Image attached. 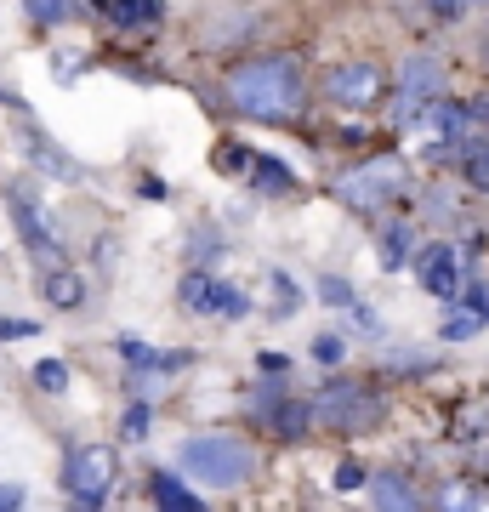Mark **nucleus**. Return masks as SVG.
I'll return each instance as SVG.
<instances>
[{
    "instance_id": "nucleus-1",
    "label": "nucleus",
    "mask_w": 489,
    "mask_h": 512,
    "mask_svg": "<svg viewBox=\"0 0 489 512\" xmlns=\"http://www.w3.org/2000/svg\"><path fill=\"white\" fill-rule=\"evenodd\" d=\"M319 97V80H308L302 57L290 52H251L222 69V103L239 120L256 126H302Z\"/></svg>"
},
{
    "instance_id": "nucleus-2",
    "label": "nucleus",
    "mask_w": 489,
    "mask_h": 512,
    "mask_svg": "<svg viewBox=\"0 0 489 512\" xmlns=\"http://www.w3.org/2000/svg\"><path fill=\"white\" fill-rule=\"evenodd\" d=\"M177 467H182V478H194L200 490H239L245 478H256L262 456H256V444L239 439V433H194V439H182Z\"/></svg>"
},
{
    "instance_id": "nucleus-3",
    "label": "nucleus",
    "mask_w": 489,
    "mask_h": 512,
    "mask_svg": "<svg viewBox=\"0 0 489 512\" xmlns=\"http://www.w3.org/2000/svg\"><path fill=\"white\" fill-rule=\"evenodd\" d=\"M319 103L336 114H376L393 103V69L376 57H347L319 74Z\"/></svg>"
},
{
    "instance_id": "nucleus-4",
    "label": "nucleus",
    "mask_w": 489,
    "mask_h": 512,
    "mask_svg": "<svg viewBox=\"0 0 489 512\" xmlns=\"http://www.w3.org/2000/svg\"><path fill=\"white\" fill-rule=\"evenodd\" d=\"M313 416L319 427L342 433V439H359V433H376L387 421V393H376L370 382H353V376H330L319 393H313Z\"/></svg>"
},
{
    "instance_id": "nucleus-5",
    "label": "nucleus",
    "mask_w": 489,
    "mask_h": 512,
    "mask_svg": "<svg viewBox=\"0 0 489 512\" xmlns=\"http://www.w3.org/2000/svg\"><path fill=\"white\" fill-rule=\"evenodd\" d=\"M444 92H450V63H444V52L438 46H410L399 57V69H393V103L387 109H393V120H416Z\"/></svg>"
},
{
    "instance_id": "nucleus-6",
    "label": "nucleus",
    "mask_w": 489,
    "mask_h": 512,
    "mask_svg": "<svg viewBox=\"0 0 489 512\" xmlns=\"http://www.w3.org/2000/svg\"><path fill=\"white\" fill-rule=\"evenodd\" d=\"M404 183H410V171H404V160H393V154H370L364 165H347V171H336V183H330V194L342 205H353V211H387V205L404 194Z\"/></svg>"
},
{
    "instance_id": "nucleus-7",
    "label": "nucleus",
    "mask_w": 489,
    "mask_h": 512,
    "mask_svg": "<svg viewBox=\"0 0 489 512\" xmlns=\"http://www.w3.org/2000/svg\"><path fill=\"white\" fill-rule=\"evenodd\" d=\"M114 478H120V450H114V444H80V450L63 461V495H69V512H103Z\"/></svg>"
},
{
    "instance_id": "nucleus-8",
    "label": "nucleus",
    "mask_w": 489,
    "mask_h": 512,
    "mask_svg": "<svg viewBox=\"0 0 489 512\" xmlns=\"http://www.w3.org/2000/svg\"><path fill=\"white\" fill-rule=\"evenodd\" d=\"M0 200H6L12 222H18V239L29 245V256H35V262H46V274H52V268H63V239H57L52 217L40 211L35 194H29L23 183H6V188H0Z\"/></svg>"
},
{
    "instance_id": "nucleus-9",
    "label": "nucleus",
    "mask_w": 489,
    "mask_h": 512,
    "mask_svg": "<svg viewBox=\"0 0 489 512\" xmlns=\"http://www.w3.org/2000/svg\"><path fill=\"white\" fill-rule=\"evenodd\" d=\"M416 285H421L427 296H444V302H455V296L467 291V262H461V245H450V239L421 245V251H416Z\"/></svg>"
},
{
    "instance_id": "nucleus-10",
    "label": "nucleus",
    "mask_w": 489,
    "mask_h": 512,
    "mask_svg": "<svg viewBox=\"0 0 489 512\" xmlns=\"http://www.w3.org/2000/svg\"><path fill=\"white\" fill-rule=\"evenodd\" d=\"M182 302H188L194 313H205V319H211V313H217V319H245V313H251V296L234 291L228 279L205 274V268L182 279Z\"/></svg>"
},
{
    "instance_id": "nucleus-11",
    "label": "nucleus",
    "mask_w": 489,
    "mask_h": 512,
    "mask_svg": "<svg viewBox=\"0 0 489 512\" xmlns=\"http://www.w3.org/2000/svg\"><path fill=\"white\" fill-rule=\"evenodd\" d=\"M370 507L376 512H427V495H421V484L410 473L381 467V473H370Z\"/></svg>"
},
{
    "instance_id": "nucleus-12",
    "label": "nucleus",
    "mask_w": 489,
    "mask_h": 512,
    "mask_svg": "<svg viewBox=\"0 0 489 512\" xmlns=\"http://www.w3.org/2000/svg\"><path fill=\"white\" fill-rule=\"evenodd\" d=\"M433 512H489V478L484 473H455L433 490Z\"/></svg>"
},
{
    "instance_id": "nucleus-13",
    "label": "nucleus",
    "mask_w": 489,
    "mask_h": 512,
    "mask_svg": "<svg viewBox=\"0 0 489 512\" xmlns=\"http://www.w3.org/2000/svg\"><path fill=\"white\" fill-rule=\"evenodd\" d=\"M91 12L109 29H154L165 18V0H91Z\"/></svg>"
},
{
    "instance_id": "nucleus-14",
    "label": "nucleus",
    "mask_w": 489,
    "mask_h": 512,
    "mask_svg": "<svg viewBox=\"0 0 489 512\" xmlns=\"http://www.w3.org/2000/svg\"><path fill=\"white\" fill-rule=\"evenodd\" d=\"M256 421L268 427L273 439H302L319 416H313V399H273L268 410H256Z\"/></svg>"
},
{
    "instance_id": "nucleus-15",
    "label": "nucleus",
    "mask_w": 489,
    "mask_h": 512,
    "mask_svg": "<svg viewBox=\"0 0 489 512\" xmlns=\"http://www.w3.org/2000/svg\"><path fill=\"white\" fill-rule=\"evenodd\" d=\"M23 148H29V154H35V160L52 171V177H69V183H80V165H74L63 148H52V137H46V131L29 120V114H23Z\"/></svg>"
},
{
    "instance_id": "nucleus-16",
    "label": "nucleus",
    "mask_w": 489,
    "mask_h": 512,
    "mask_svg": "<svg viewBox=\"0 0 489 512\" xmlns=\"http://www.w3.org/2000/svg\"><path fill=\"white\" fill-rule=\"evenodd\" d=\"M148 495H154V512H211L177 473H154L148 478Z\"/></svg>"
},
{
    "instance_id": "nucleus-17",
    "label": "nucleus",
    "mask_w": 489,
    "mask_h": 512,
    "mask_svg": "<svg viewBox=\"0 0 489 512\" xmlns=\"http://www.w3.org/2000/svg\"><path fill=\"white\" fill-rule=\"evenodd\" d=\"M455 160H461V177H467V188L489 194V131H472Z\"/></svg>"
},
{
    "instance_id": "nucleus-18",
    "label": "nucleus",
    "mask_w": 489,
    "mask_h": 512,
    "mask_svg": "<svg viewBox=\"0 0 489 512\" xmlns=\"http://www.w3.org/2000/svg\"><path fill=\"white\" fill-rule=\"evenodd\" d=\"M40 291H46V302H52V308H80V302H86V279L63 262V268H52V274H46V285H40Z\"/></svg>"
},
{
    "instance_id": "nucleus-19",
    "label": "nucleus",
    "mask_w": 489,
    "mask_h": 512,
    "mask_svg": "<svg viewBox=\"0 0 489 512\" xmlns=\"http://www.w3.org/2000/svg\"><path fill=\"white\" fill-rule=\"evenodd\" d=\"M251 183L262 194H296V171L285 160H273V154H256L251 160Z\"/></svg>"
},
{
    "instance_id": "nucleus-20",
    "label": "nucleus",
    "mask_w": 489,
    "mask_h": 512,
    "mask_svg": "<svg viewBox=\"0 0 489 512\" xmlns=\"http://www.w3.org/2000/svg\"><path fill=\"white\" fill-rule=\"evenodd\" d=\"M23 12H29L40 29H57V23L80 18V0H23Z\"/></svg>"
},
{
    "instance_id": "nucleus-21",
    "label": "nucleus",
    "mask_w": 489,
    "mask_h": 512,
    "mask_svg": "<svg viewBox=\"0 0 489 512\" xmlns=\"http://www.w3.org/2000/svg\"><path fill=\"white\" fill-rule=\"evenodd\" d=\"M478 330H484V313H472V308H455L450 319L438 325V336H444V342H467V336H478Z\"/></svg>"
},
{
    "instance_id": "nucleus-22",
    "label": "nucleus",
    "mask_w": 489,
    "mask_h": 512,
    "mask_svg": "<svg viewBox=\"0 0 489 512\" xmlns=\"http://www.w3.org/2000/svg\"><path fill=\"white\" fill-rule=\"evenodd\" d=\"M273 279V319H290V313H296V308H302V291H296V279H290V274H268Z\"/></svg>"
},
{
    "instance_id": "nucleus-23",
    "label": "nucleus",
    "mask_w": 489,
    "mask_h": 512,
    "mask_svg": "<svg viewBox=\"0 0 489 512\" xmlns=\"http://www.w3.org/2000/svg\"><path fill=\"white\" fill-rule=\"evenodd\" d=\"M404 256H410V222H387V239H381V262H387V268H399Z\"/></svg>"
},
{
    "instance_id": "nucleus-24",
    "label": "nucleus",
    "mask_w": 489,
    "mask_h": 512,
    "mask_svg": "<svg viewBox=\"0 0 489 512\" xmlns=\"http://www.w3.org/2000/svg\"><path fill=\"white\" fill-rule=\"evenodd\" d=\"M35 387H40V393H63V387H69V365H63V359H40V365H35Z\"/></svg>"
},
{
    "instance_id": "nucleus-25",
    "label": "nucleus",
    "mask_w": 489,
    "mask_h": 512,
    "mask_svg": "<svg viewBox=\"0 0 489 512\" xmlns=\"http://www.w3.org/2000/svg\"><path fill=\"white\" fill-rule=\"evenodd\" d=\"M313 359H319V365H330V370H336V365H342V359H347V342H342V336H330V330H325V336H313Z\"/></svg>"
},
{
    "instance_id": "nucleus-26",
    "label": "nucleus",
    "mask_w": 489,
    "mask_h": 512,
    "mask_svg": "<svg viewBox=\"0 0 489 512\" xmlns=\"http://www.w3.org/2000/svg\"><path fill=\"white\" fill-rule=\"evenodd\" d=\"M319 296H325L330 308H353V285H347V279H336V274L319 279Z\"/></svg>"
},
{
    "instance_id": "nucleus-27",
    "label": "nucleus",
    "mask_w": 489,
    "mask_h": 512,
    "mask_svg": "<svg viewBox=\"0 0 489 512\" xmlns=\"http://www.w3.org/2000/svg\"><path fill=\"white\" fill-rule=\"evenodd\" d=\"M467 6H472V0H427V12H433L438 23H455L461 12H467Z\"/></svg>"
},
{
    "instance_id": "nucleus-28",
    "label": "nucleus",
    "mask_w": 489,
    "mask_h": 512,
    "mask_svg": "<svg viewBox=\"0 0 489 512\" xmlns=\"http://www.w3.org/2000/svg\"><path fill=\"white\" fill-rule=\"evenodd\" d=\"M359 484H370L364 467H359V461H342V467H336V490H359Z\"/></svg>"
},
{
    "instance_id": "nucleus-29",
    "label": "nucleus",
    "mask_w": 489,
    "mask_h": 512,
    "mask_svg": "<svg viewBox=\"0 0 489 512\" xmlns=\"http://www.w3.org/2000/svg\"><path fill=\"white\" fill-rule=\"evenodd\" d=\"M148 433V404H131L126 410V439H143Z\"/></svg>"
},
{
    "instance_id": "nucleus-30",
    "label": "nucleus",
    "mask_w": 489,
    "mask_h": 512,
    "mask_svg": "<svg viewBox=\"0 0 489 512\" xmlns=\"http://www.w3.org/2000/svg\"><path fill=\"white\" fill-rule=\"evenodd\" d=\"M23 501H29L23 484H0V512H23Z\"/></svg>"
},
{
    "instance_id": "nucleus-31",
    "label": "nucleus",
    "mask_w": 489,
    "mask_h": 512,
    "mask_svg": "<svg viewBox=\"0 0 489 512\" xmlns=\"http://www.w3.org/2000/svg\"><path fill=\"white\" fill-rule=\"evenodd\" d=\"M35 319H0V342H12V336H35Z\"/></svg>"
},
{
    "instance_id": "nucleus-32",
    "label": "nucleus",
    "mask_w": 489,
    "mask_h": 512,
    "mask_svg": "<svg viewBox=\"0 0 489 512\" xmlns=\"http://www.w3.org/2000/svg\"><path fill=\"white\" fill-rule=\"evenodd\" d=\"M353 325H359L364 336H381V319H376L370 308H359V302H353Z\"/></svg>"
},
{
    "instance_id": "nucleus-33",
    "label": "nucleus",
    "mask_w": 489,
    "mask_h": 512,
    "mask_svg": "<svg viewBox=\"0 0 489 512\" xmlns=\"http://www.w3.org/2000/svg\"><path fill=\"white\" fill-rule=\"evenodd\" d=\"M256 365H262V376H285V370H290V359H285V353H262Z\"/></svg>"
},
{
    "instance_id": "nucleus-34",
    "label": "nucleus",
    "mask_w": 489,
    "mask_h": 512,
    "mask_svg": "<svg viewBox=\"0 0 489 512\" xmlns=\"http://www.w3.org/2000/svg\"><path fill=\"white\" fill-rule=\"evenodd\" d=\"M467 308L489 319V291H484V285H467Z\"/></svg>"
},
{
    "instance_id": "nucleus-35",
    "label": "nucleus",
    "mask_w": 489,
    "mask_h": 512,
    "mask_svg": "<svg viewBox=\"0 0 489 512\" xmlns=\"http://www.w3.org/2000/svg\"><path fill=\"white\" fill-rule=\"evenodd\" d=\"M137 194H143V200H165V194H171V188H165L160 177H143V183H137Z\"/></svg>"
},
{
    "instance_id": "nucleus-36",
    "label": "nucleus",
    "mask_w": 489,
    "mask_h": 512,
    "mask_svg": "<svg viewBox=\"0 0 489 512\" xmlns=\"http://www.w3.org/2000/svg\"><path fill=\"white\" fill-rule=\"evenodd\" d=\"M484 63H489V29H484Z\"/></svg>"
},
{
    "instance_id": "nucleus-37",
    "label": "nucleus",
    "mask_w": 489,
    "mask_h": 512,
    "mask_svg": "<svg viewBox=\"0 0 489 512\" xmlns=\"http://www.w3.org/2000/svg\"><path fill=\"white\" fill-rule=\"evenodd\" d=\"M472 6H484V12H489V0H472Z\"/></svg>"
}]
</instances>
